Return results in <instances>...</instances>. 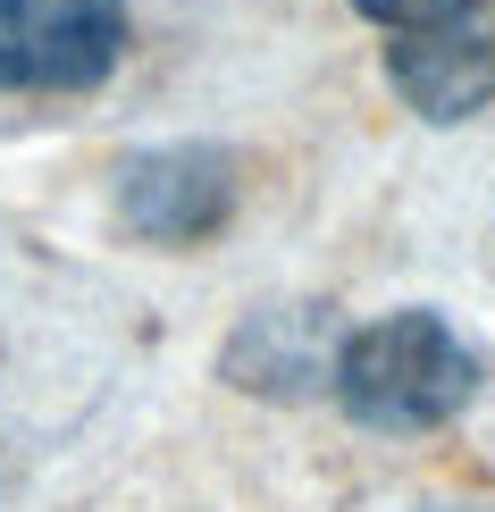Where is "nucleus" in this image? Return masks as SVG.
<instances>
[{"instance_id":"1","label":"nucleus","mask_w":495,"mask_h":512,"mask_svg":"<svg viewBox=\"0 0 495 512\" xmlns=\"http://www.w3.org/2000/svg\"><path fill=\"white\" fill-rule=\"evenodd\" d=\"M479 353L462 345L454 319L437 311H386L370 328H353L328 361V395L353 429L370 437H420L445 429L470 395H479Z\"/></svg>"},{"instance_id":"2","label":"nucleus","mask_w":495,"mask_h":512,"mask_svg":"<svg viewBox=\"0 0 495 512\" xmlns=\"http://www.w3.org/2000/svg\"><path fill=\"white\" fill-rule=\"evenodd\" d=\"M126 42V0H0V93H101Z\"/></svg>"},{"instance_id":"3","label":"nucleus","mask_w":495,"mask_h":512,"mask_svg":"<svg viewBox=\"0 0 495 512\" xmlns=\"http://www.w3.org/2000/svg\"><path fill=\"white\" fill-rule=\"evenodd\" d=\"M386 84L428 126H454L470 110H487L495 101V0H445L437 17L403 26L386 42Z\"/></svg>"},{"instance_id":"4","label":"nucleus","mask_w":495,"mask_h":512,"mask_svg":"<svg viewBox=\"0 0 495 512\" xmlns=\"http://www.w3.org/2000/svg\"><path fill=\"white\" fill-rule=\"evenodd\" d=\"M235 210V160L219 143H160L118 168V219L143 244H210Z\"/></svg>"},{"instance_id":"5","label":"nucleus","mask_w":495,"mask_h":512,"mask_svg":"<svg viewBox=\"0 0 495 512\" xmlns=\"http://www.w3.org/2000/svg\"><path fill=\"white\" fill-rule=\"evenodd\" d=\"M328 361H336V353H319V319H311V311H261V319L227 345V378H235V387L294 395V387H319Z\"/></svg>"},{"instance_id":"6","label":"nucleus","mask_w":495,"mask_h":512,"mask_svg":"<svg viewBox=\"0 0 495 512\" xmlns=\"http://www.w3.org/2000/svg\"><path fill=\"white\" fill-rule=\"evenodd\" d=\"M353 17H370V26H386V34H403V26H420V17H437L445 0H344Z\"/></svg>"}]
</instances>
